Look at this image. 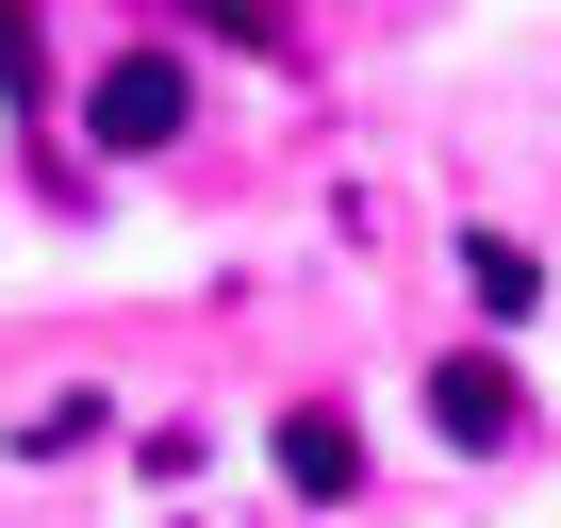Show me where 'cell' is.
Returning <instances> with one entry per match:
<instances>
[{"instance_id":"cell-3","label":"cell","mask_w":561,"mask_h":528,"mask_svg":"<svg viewBox=\"0 0 561 528\" xmlns=\"http://www.w3.org/2000/svg\"><path fill=\"white\" fill-rule=\"evenodd\" d=\"M430 413H446V446H512V429H528L512 364H446V380H430Z\"/></svg>"},{"instance_id":"cell-4","label":"cell","mask_w":561,"mask_h":528,"mask_svg":"<svg viewBox=\"0 0 561 528\" xmlns=\"http://www.w3.org/2000/svg\"><path fill=\"white\" fill-rule=\"evenodd\" d=\"M462 298H479V314H528V298H545V264H528L512 231H462Z\"/></svg>"},{"instance_id":"cell-2","label":"cell","mask_w":561,"mask_h":528,"mask_svg":"<svg viewBox=\"0 0 561 528\" xmlns=\"http://www.w3.org/2000/svg\"><path fill=\"white\" fill-rule=\"evenodd\" d=\"M280 495H314V512L364 495V429L347 413H280Z\"/></svg>"},{"instance_id":"cell-1","label":"cell","mask_w":561,"mask_h":528,"mask_svg":"<svg viewBox=\"0 0 561 528\" xmlns=\"http://www.w3.org/2000/svg\"><path fill=\"white\" fill-rule=\"evenodd\" d=\"M83 133H100V149H165V133H182V50H116L100 100H83Z\"/></svg>"},{"instance_id":"cell-5","label":"cell","mask_w":561,"mask_h":528,"mask_svg":"<svg viewBox=\"0 0 561 528\" xmlns=\"http://www.w3.org/2000/svg\"><path fill=\"white\" fill-rule=\"evenodd\" d=\"M34 67H50V34L18 18V0H0V83H34Z\"/></svg>"}]
</instances>
